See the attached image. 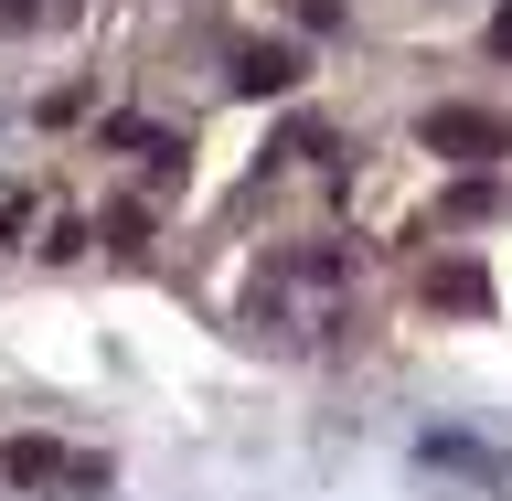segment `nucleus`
Segmentation results:
<instances>
[{"instance_id":"5","label":"nucleus","mask_w":512,"mask_h":501,"mask_svg":"<svg viewBox=\"0 0 512 501\" xmlns=\"http://www.w3.org/2000/svg\"><path fill=\"white\" fill-rule=\"evenodd\" d=\"M491 54H512V0H502V11H491Z\"/></svg>"},{"instance_id":"3","label":"nucleus","mask_w":512,"mask_h":501,"mask_svg":"<svg viewBox=\"0 0 512 501\" xmlns=\"http://www.w3.org/2000/svg\"><path fill=\"white\" fill-rule=\"evenodd\" d=\"M0 470L11 480H96V459H75V448H54V438H11Z\"/></svg>"},{"instance_id":"1","label":"nucleus","mask_w":512,"mask_h":501,"mask_svg":"<svg viewBox=\"0 0 512 501\" xmlns=\"http://www.w3.org/2000/svg\"><path fill=\"white\" fill-rule=\"evenodd\" d=\"M427 150L438 160H502L512 128L491 118V107H427Z\"/></svg>"},{"instance_id":"2","label":"nucleus","mask_w":512,"mask_h":501,"mask_svg":"<svg viewBox=\"0 0 512 501\" xmlns=\"http://www.w3.org/2000/svg\"><path fill=\"white\" fill-rule=\"evenodd\" d=\"M235 86L246 96H288L299 86V43H235Z\"/></svg>"},{"instance_id":"4","label":"nucleus","mask_w":512,"mask_h":501,"mask_svg":"<svg viewBox=\"0 0 512 501\" xmlns=\"http://www.w3.org/2000/svg\"><path fill=\"white\" fill-rule=\"evenodd\" d=\"M427 299L438 310H491V278H480L470 256H448V267H427Z\"/></svg>"}]
</instances>
